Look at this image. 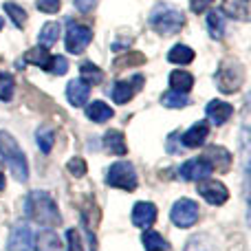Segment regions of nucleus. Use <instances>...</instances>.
<instances>
[{"label":"nucleus","mask_w":251,"mask_h":251,"mask_svg":"<svg viewBox=\"0 0 251 251\" xmlns=\"http://www.w3.org/2000/svg\"><path fill=\"white\" fill-rule=\"evenodd\" d=\"M154 221H156V207H154V203H150V201H139V203L134 205V209H132V223L137 227H143V229H148V227H150Z\"/></svg>","instance_id":"obj_14"},{"label":"nucleus","mask_w":251,"mask_h":251,"mask_svg":"<svg viewBox=\"0 0 251 251\" xmlns=\"http://www.w3.org/2000/svg\"><path fill=\"white\" fill-rule=\"evenodd\" d=\"M113 115H115L113 108H110L108 104H104V101H93V104H88V108H86V117L95 124L108 122Z\"/></svg>","instance_id":"obj_18"},{"label":"nucleus","mask_w":251,"mask_h":251,"mask_svg":"<svg viewBox=\"0 0 251 251\" xmlns=\"http://www.w3.org/2000/svg\"><path fill=\"white\" fill-rule=\"evenodd\" d=\"M60 249H62L60 240H57V236L51 229L42 231L38 236V251H60Z\"/></svg>","instance_id":"obj_28"},{"label":"nucleus","mask_w":251,"mask_h":251,"mask_svg":"<svg viewBox=\"0 0 251 251\" xmlns=\"http://www.w3.org/2000/svg\"><path fill=\"white\" fill-rule=\"evenodd\" d=\"M33 249V231L26 223H18L11 229L7 243V251H31Z\"/></svg>","instance_id":"obj_10"},{"label":"nucleus","mask_w":251,"mask_h":251,"mask_svg":"<svg viewBox=\"0 0 251 251\" xmlns=\"http://www.w3.org/2000/svg\"><path fill=\"white\" fill-rule=\"evenodd\" d=\"M0 154L7 161L9 170H11L13 178L20 183H25L29 178V165H26V156L22 152V148L18 146V141L9 132L0 130Z\"/></svg>","instance_id":"obj_2"},{"label":"nucleus","mask_w":251,"mask_h":251,"mask_svg":"<svg viewBox=\"0 0 251 251\" xmlns=\"http://www.w3.org/2000/svg\"><path fill=\"white\" fill-rule=\"evenodd\" d=\"M207 31L214 40L223 38V33H225V18H223V11L212 9V11L207 13Z\"/></svg>","instance_id":"obj_24"},{"label":"nucleus","mask_w":251,"mask_h":251,"mask_svg":"<svg viewBox=\"0 0 251 251\" xmlns=\"http://www.w3.org/2000/svg\"><path fill=\"white\" fill-rule=\"evenodd\" d=\"M141 243L146 251H168L170 245L159 231H152V229H146V234L141 236Z\"/></svg>","instance_id":"obj_23"},{"label":"nucleus","mask_w":251,"mask_h":251,"mask_svg":"<svg viewBox=\"0 0 251 251\" xmlns=\"http://www.w3.org/2000/svg\"><path fill=\"white\" fill-rule=\"evenodd\" d=\"M168 62H172V64H190V62H194V51L190 47H185V44H176L168 53Z\"/></svg>","instance_id":"obj_25"},{"label":"nucleus","mask_w":251,"mask_h":251,"mask_svg":"<svg viewBox=\"0 0 251 251\" xmlns=\"http://www.w3.org/2000/svg\"><path fill=\"white\" fill-rule=\"evenodd\" d=\"M60 33H62V25L60 22H47V25L40 29V35H38V42L42 47H53V44L60 40Z\"/></svg>","instance_id":"obj_20"},{"label":"nucleus","mask_w":251,"mask_h":251,"mask_svg":"<svg viewBox=\"0 0 251 251\" xmlns=\"http://www.w3.org/2000/svg\"><path fill=\"white\" fill-rule=\"evenodd\" d=\"M91 40H93V29L91 26L69 22V31H66V51L69 53H73V55L84 53V49L91 44Z\"/></svg>","instance_id":"obj_6"},{"label":"nucleus","mask_w":251,"mask_h":251,"mask_svg":"<svg viewBox=\"0 0 251 251\" xmlns=\"http://www.w3.org/2000/svg\"><path fill=\"white\" fill-rule=\"evenodd\" d=\"M13 88H16V84H13L11 75L0 73V100H2V101L11 100V97H13Z\"/></svg>","instance_id":"obj_32"},{"label":"nucleus","mask_w":251,"mask_h":251,"mask_svg":"<svg viewBox=\"0 0 251 251\" xmlns=\"http://www.w3.org/2000/svg\"><path fill=\"white\" fill-rule=\"evenodd\" d=\"M223 11L234 20L247 22L251 16V0H223Z\"/></svg>","instance_id":"obj_16"},{"label":"nucleus","mask_w":251,"mask_h":251,"mask_svg":"<svg viewBox=\"0 0 251 251\" xmlns=\"http://www.w3.org/2000/svg\"><path fill=\"white\" fill-rule=\"evenodd\" d=\"M25 214L31 218V221L38 223V225L47 227V229H51V227H55V225H60L62 223L57 203L53 201V196L49 194V192H44V190H35V192H31V194L26 196Z\"/></svg>","instance_id":"obj_1"},{"label":"nucleus","mask_w":251,"mask_h":251,"mask_svg":"<svg viewBox=\"0 0 251 251\" xmlns=\"http://www.w3.org/2000/svg\"><path fill=\"white\" fill-rule=\"evenodd\" d=\"M214 172L212 163H209L205 156H196V159H190L178 168V176L183 181H192V183H199V181H205L209 178Z\"/></svg>","instance_id":"obj_7"},{"label":"nucleus","mask_w":251,"mask_h":251,"mask_svg":"<svg viewBox=\"0 0 251 251\" xmlns=\"http://www.w3.org/2000/svg\"><path fill=\"white\" fill-rule=\"evenodd\" d=\"M104 146H106V150H110L113 154H119V156L128 152L124 132H119V130H108V132L104 134Z\"/></svg>","instance_id":"obj_19"},{"label":"nucleus","mask_w":251,"mask_h":251,"mask_svg":"<svg viewBox=\"0 0 251 251\" xmlns=\"http://www.w3.org/2000/svg\"><path fill=\"white\" fill-rule=\"evenodd\" d=\"M69 172L73 174L75 178L84 176V174H86V161H84V159H79V156H75V159H71V161H69Z\"/></svg>","instance_id":"obj_34"},{"label":"nucleus","mask_w":251,"mask_h":251,"mask_svg":"<svg viewBox=\"0 0 251 251\" xmlns=\"http://www.w3.org/2000/svg\"><path fill=\"white\" fill-rule=\"evenodd\" d=\"M205 115H207V122L214 124V126H223L227 122V119L234 115V106L227 104V101L223 100H214L207 104V108H205Z\"/></svg>","instance_id":"obj_11"},{"label":"nucleus","mask_w":251,"mask_h":251,"mask_svg":"<svg viewBox=\"0 0 251 251\" xmlns=\"http://www.w3.org/2000/svg\"><path fill=\"white\" fill-rule=\"evenodd\" d=\"M161 104H163L165 108H185V106L190 104V100H187V93L168 91L161 95Z\"/></svg>","instance_id":"obj_26"},{"label":"nucleus","mask_w":251,"mask_h":251,"mask_svg":"<svg viewBox=\"0 0 251 251\" xmlns=\"http://www.w3.org/2000/svg\"><path fill=\"white\" fill-rule=\"evenodd\" d=\"M35 141H38L40 150H42L44 154H49V152L53 150V143H55V132H53L51 128H40L38 132H35Z\"/></svg>","instance_id":"obj_29"},{"label":"nucleus","mask_w":251,"mask_h":251,"mask_svg":"<svg viewBox=\"0 0 251 251\" xmlns=\"http://www.w3.org/2000/svg\"><path fill=\"white\" fill-rule=\"evenodd\" d=\"M38 9L44 13H55L60 11V0H38Z\"/></svg>","instance_id":"obj_37"},{"label":"nucleus","mask_w":251,"mask_h":251,"mask_svg":"<svg viewBox=\"0 0 251 251\" xmlns=\"http://www.w3.org/2000/svg\"><path fill=\"white\" fill-rule=\"evenodd\" d=\"M143 62H146V57H143L141 53H130V55H126V57H119L117 66L122 69V66H134V64H143Z\"/></svg>","instance_id":"obj_36"},{"label":"nucleus","mask_w":251,"mask_h":251,"mask_svg":"<svg viewBox=\"0 0 251 251\" xmlns=\"http://www.w3.org/2000/svg\"><path fill=\"white\" fill-rule=\"evenodd\" d=\"M141 84H143V77H141V75H134L132 82H124V79H122V82H115L110 97H113L117 104H126V101L132 100L134 91H139V88H141Z\"/></svg>","instance_id":"obj_13"},{"label":"nucleus","mask_w":251,"mask_h":251,"mask_svg":"<svg viewBox=\"0 0 251 251\" xmlns=\"http://www.w3.org/2000/svg\"><path fill=\"white\" fill-rule=\"evenodd\" d=\"M51 53H49L47 47H42V44H38V47L29 49V51L25 53V62H29V64H35L40 66V69H47L49 62H51Z\"/></svg>","instance_id":"obj_21"},{"label":"nucleus","mask_w":251,"mask_h":251,"mask_svg":"<svg viewBox=\"0 0 251 251\" xmlns=\"http://www.w3.org/2000/svg\"><path fill=\"white\" fill-rule=\"evenodd\" d=\"M170 86H172V91L190 93L192 86H194V77L187 71H172L170 73Z\"/></svg>","instance_id":"obj_22"},{"label":"nucleus","mask_w":251,"mask_h":251,"mask_svg":"<svg viewBox=\"0 0 251 251\" xmlns=\"http://www.w3.org/2000/svg\"><path fill=\"white\" fill-rule=\"evenodd\" d=\"M245 79V71L238 62H223L216 73V86L221 93H234Z\"/></svg>","instance_id":"obj_5"},{"label":"nucleus","mask_w":251,"mask_h":251,"mask_svg":"<svg viewBox=\"0 0 251 251\" xmlns=\"http://www.w3.org/2000/svg\"><path fill=\"white\" fill-rule=\"evenodd\" d=\"M209 137V124L207 122H196L190 130L181 134V143L185 148H199L205 143V139Z\"/></svg>","instance_id":"obj_15"},{"label":"nucleus","mask_w":251,"mask_h":251,"mask_svg":"<svg viewBox=\"0 0 251 251\" xmlns=\"http://www.w3.org/2000/svg\"><path fill=\"white\" fill-rule=\"evenodd\" d=\"M196 192H199L209 205H223V203H227V199H229V192H227V187L223 185L221 181H207V178H205V181H199Z\"/></svg>","instance_id":"obj_9"},{"label":"nucleus","mask_w":251,"mask_h":251,"mask_svg":"<svg viewBox=\"0 0 251 251\" xmlns=\"http://www.w3.org/2000/svg\"><path fill=\"white\" fill-rule=\"evenodd\" d=\"M205 159L212 163V168L214 170H221V172H227L229 170V165H231V154H229V150H225L223 146H212V148H207V152H205Z\"/></svg>","instance_id":"obj_17"},{"label":"nucleus","mask_w":251,"mask_h":251,"mask_svg":"<svg viewBox=\"0 0 251 251\" xmlns=\"http://www.w3.org/2000/svg\"><path fill=\"white\" fill-rule=\"evenodd\" d=\"M170 218L176 227H192L196 221H199V205L190 199H178L174 203L172 212H170Z\"/></svg>","instance_id":"obj_8"},{"label":"nucleus","mask_w":251,"mask_h":251,"mask_svg":"<svg viewBox=\"0 0 251 251\" xmlns=\"http://www.w3.org/2000/svg\"><path fill=\"white\" fill-rule=\"evenodd\" d=\"M214 0H190V9L194 13H203L205 9H209V4H212Z\"/></svg>","instance_id":"obj_38"},{"label":"nucleus","mask_w":251,"mask_h":251,"mask_svg":"<svg viewBox=\"0 0 251 251\" xmlns=\"http://www.w3.org/2000/svg\"><path fill=\"white\" fill-rule=\"evenodd\" d=\"M66 243H69V251H82V238H79L77 229L66 231Z\"/></svg>","instance_id":"obj_35"},{"label":"nucleus","mask_w":251,"mask_h":251,"mask_svg":"<svg viewBox=\"0 0 251 251\" xmlns=\"http://www.w3.org/2000/svg\"><path fill=\"white\" fill-rule=\"evenodd\" d=\"M66 97H69V104L71 106H84L91 97V84H86L82 77L79 79H71L69 86H66Z\"/></svg>","instance_id":"obj_12"},{"label":"nucleus","mask_w":251,"mask_h":251,"mask_svg":"<svg viewBox=\"0 0 251 251\" xmlns=\"http://www.w3.org/2000/svg\"><path fill=\"white\" fill-rule=\"evenodd\" d=\"M150 25L161 35H172L185 25V16L170 4H156L154 11L150 13Z\"/></svg>","instance_id":"obj_3"},{"label":"nucleus","mask_w":251,"mask_h":251,"mask_svg":"<svg viewBox=\"0 0 251 251\" xmlns=\"http://www.w3.org/2000/svg\"><path fill=\"white\" fill-rule=\"evenodd\" d=\"M79 75H82V79L86 84H100L101 79H104V71H101L100 66H95L93 62H84V64L79 66Z\"/></svg>","instance_id":"obj_27"},{"label":"nucleus","mask_w":251,"mask_h":251,"mask_svg":"<svg viewBox=\"0 0 251 251\" xmlns=\"http://www.w3.org/2000/svg\"><path fill=\"white\" fill-rule=\"evenodd\" d=\"M95 4H97V0H75V7H77L79 11H84V13L91 11Z\"/></svg>","instance_id":"obj_39"},{"label":"nucleus","mask_w":251,"mask_h":251,"mask_svg":"<svg viewBox=\"0 0 251 251\" xmlns=\"http://www.w3.org/2000/svg\"><path fill=\"white\" fill-rule=\"evenodd\" d=\"M185 251H216V245H214L207 236H194V238L187 243Z\"/></svg>","instance_id":"obj_31"},{"label":"nucleus","mask_w":251,"mask_h":251,"mask_svg":"<svg viewBox=\"0 0 251 251\" xmlns=\"http://www.w3.org/2000/svg\"><path fill=\"white\" fill-rule=\"evenodd\" d=\"M47 69L51 71L53 75H64L66 71H69V62H66L64 55H55V57H51V62H49Z\"/></svg>","instance_id":"obj_33"},{"label":"nucleus","mask_w":251,"mask_h":251,"mask_svg":"<svg viewBox=\"0 0 251 251\" xmlns=\"http://www.w3.org/2000/svg\"><path fill=\"white\" fill-rule=\"evenodd\" d=\"M4 11H7V16L13 20V25L18 26V29H22L25 26V22H26V13H25V9L22 7H18L16 2H4Z\"/></svg>","instance_id":"obj_30"},{"label":"nucleus","mask_w":251,"mask_h":251,"mask_svg":"<svg viewBox=\"0 0 251 251\" xmlns=\"http://www.w3.org/2000/svg\"><path fill=\"white\" fill-rule=\"evenodd\" d=\"M2 187H4V174L0 172V190H2Z\"/></svg>","instance_id":"obj_40"},{"label":"nucleus","mask_w":251,"mask_h":251,"mask_svg":"<svg viewBox=\"0 0 251 251\" xmlns=\"http://www.w3.org/2000/svg\"><path fill=\"white\" fill-rule=\"evenodd\" d=\"M2 26H4V20H2V18H0V29H2Z\"/></svg>","instance_id":"obj_41"},{"label":"nucleus","mask_w":251,"mask_h":251,"mask_svg":"<svg viewBox=\"0 0 251 251\" xmlns=\"http://www.w3.org/2000/svg\"><path fill=\"white\" fill-rule=\"evenodd\" d=\"M106 183L110 187H119V190H126V192H132L137 190V172L130 163L126 161H117L108 168L106 172Z\"/></svg>","instance_id":"obj_4"}]
</instances>
